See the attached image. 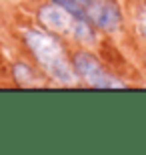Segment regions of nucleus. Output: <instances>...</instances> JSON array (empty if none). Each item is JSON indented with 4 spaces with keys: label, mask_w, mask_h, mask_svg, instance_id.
<instances>
[{
    "label": "nucleus",
    "mask_w": 146,
    "mask_h": 155,
    "mask_svg": "<svg viewBox=\"0 0 146 155\" xmlns=\"http://www.w3.org/2000/svg\"><path fill=\"white\" fill-rule=\"evenodd\" d=\"M38 22L50 32H72L74 16L60 4L50 2L38 10Z\"/></svg>",
    "instance_id": "obj_4"
},
{
    "label": "nucleus",
    "mask_w": 146,
    "mask_h": 155,
    "mask_svg": "<svg viewBox=\"0 0 146 155\" xmlns=\"http://www.w3.org/2000/svg\"><path fill=\"white\" fill-rule=\"evenodd\" d=\"M86 16L92 24L104 30H116L120 26V8L114 0H94L86 8Z\"/></svg>",
    "instance_id": "obj_3"
},
{
    "label": "nucleus",
    "mask_w": 146,
    "mask_h": 155,
    "mask_svg": "<svg viewBox=\"0 0 146 155\" xmlns=\"http://www.w3.org/2000/svg\"><path fill=\"white\" fill-rule=\"evenodd\" d=\"M142 30H144V35H146V10L142 14Z\"/></svg>",
    "instance_id": "obj_7"
},
{
    "label": "nucleus",
    "mask_w": 146,
    "mask_h": 155,
    "mask_svg": "<svg viewBox=\"0 0 146 155\" xmlns=\"http://www.w3.org/2000/svg\"><path fill=\"white\" fill-rule=\"evenodd\" d=\"M72 64L76 75H80L94 89H114V87L122 89L124 87L122 81H118L114 75H110L108 71L102 69V64L90 52H76L72 58Z\"/></svg>",
    "instance_id": "obj_2"
},
{
    "label": "nucleus",
    "mask_w": 146,
    "mask_h": 155,
    "mask_svg": "<svg viewBox=\"0 0 146 155\" xmlns=\"http://www.w3.org/2000/svg\"><path fill=\"white\" fill-rule=\"evenodd\" d=\"M24 40H26L30 52L36 57L38 64L48 73V77H52L62 85H72L76 81L60 42L52 35L42 32V30H28L24 35Z\"/></svg>",
    "instance_id": "obj_1"
},
{
    "label": "nucleus",
    "mask_w": 146,
    "mask_h": 155,
    "mask_svg": "<svg viewBox=\"0 0 146 155\" xmlns=\"http://www.w3.org/2000/svg\"><path fill=\"white\" fill-rule=\"evenodd\" d=\"M70 35L76 40H80V42H86V45H92L94 42V30L90 26L88 18H76L74 16V24H72V32Z\"/></svg>",
    "instance_id": "obj_5"
},
{
    "label": "nucleus",
    "mask_w": 146,
    "mask_h": 155,
    "mask_svg": "<svg viewBox=\"0 0 146 155\" xmlns=\"http://www.w3.org/2000/svg\"><path fill=\"white\" fill-rule=\"evenodd\" d=\"M14 73H16V79L20 81V83H28V81L32 79V73H30V69L26 64H16V67H14Z\"/></svg>",
    "instance_id": "obj_6"
}]
</instances>
